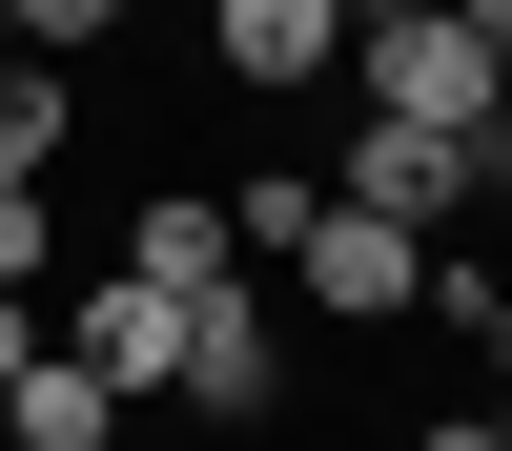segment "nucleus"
Wrapping results in <instances>:
<instances>
[{
    "instance_id": "1",
    "label": "nucleus",
    "mask_w": 512,
    "mask_h": 451,
    "mask_svg": "<svg viewBox=\"0 0 512 451\" xmlns=\"http://www.w3.org/2000/svg\"><path fill=\"white\" fill-rule=\"evenodd\" d=\"M349 82H369V123H431V144H512V62L451 0H410V21H349Z\"/></svg>"
},
{
    "instance_id": "2",
    "label": "nucleus",
    "mask_w": 512,
    "mask_h": 451,
    "mask_svg": "<svg viewBox=\"0 0 512 451\" xmlns=\"http://www.w3.org/2000/svg\"><path fill=\"white\" fill-rule=\"evenodd\" d=\"M472 185H492V144H431V123H349V185H328V205H369V226H410V246H431Z\"/></svg>"
},
{
    "instance_id": "3",
    "label": "nucleus",
    "mask_w": 512,
    "mask_h": 451,
    "mask_svg": "<svg viewBox=\"0 0 512 451\" xmlns=\"http://www.w3.org/2000/svg\"><path fill=\"white\" fill-rule=\"evenodd\" d=\"M41 328H62L103 390H164V369H185V287H144V267H123V287H62Z\"/></svg>"
},
{
    "instance_id": "4",
    "label": "nucleus",
    "mask_w": 512,
    "mask_h": 451,
    "mask_svg": "<svg viewBox=\"0 0 512 451\" xmlns=\"http://www.w3.org/2000/svg\"><path fill=\"white\" fill-rule=\"evenodd\" d=\"M287 267H308V308H349V328H369V308H431V246H410V226H369V205H328Z\"/></svg>"
},
{
    "instance_id": "5",
    "label": "nucleus",
    "mask_w": 512,
    "mask_h": 451,
    "mask_svg": "<svg viewBox=\"0 0 512 451\" xmlns=\"http://www.w3.org/2000/svg\"><path fill=\"white\" fill-rule=\"evenodd\" d=\"M164 390H185V410H267V390H287V328H267V287H205Z\"/></svg>"
},
{
    "instance_id": "6",
    "label": "nucleus",
    "mask_w": 512,
    "mask_h": 451,
    "mask_svg": "<svg viewBox=\"0 0 512 451\" xmlns=\"http://www.w3.org/2000/svg\"><path fill=\"white\" fill-rule=\"evenodd\" d=\"M0 431H21V451H103V431H123V390L62 349V328H41V349H21V390H0Z\"/></svg>"
},
{
    "instance_id": "7",
    "label": "nucleus",
    "mask_w": 512,
    "mask_h": 451,
    "mask_svg": "<svg viewBox=\"0 0 512 451\" xmlns=\"http://www.w3.org/2000/svg\"><path fill=\"white\" fill-rule=\"evenodd\" d=\"M205 41H226V82H308L349 41V0H205Z\"/></svg>"
},
{
    "instance_id": "8",
    "label": "nucleus",
    "mask_w": 512,
    "mask_h": 451,
    "mask_svg": "<svg viewBox=\"0 0 512 451\" xmlns=\"http://www.w3.org/2000/svg\"><path fill=\"white\" fill-rule=\"evenodd\" d=\"M123 267H144V287H185V308H205V287H226L246 246H226V205H205V185H164L144 226H123Z\"/></svg>"
},
{
    "instance_id": "9",
    "label": "nucleus",
    "mask_w": 512,
    "mask_h": 451,
    "mask_svg": "<svg viewBox=\"0 0 512 451\" xmlns=\"http://www.w3.org/2000/svg\"><path fill=\"white\" fill-rule=\"evenodd\" d=\"M62 123H82L62 62H0V185H41V164H62Z\"/></svg>"
},
{
    "instance_id": "10",
    "label": "nucleus",
    "mask_w": 512,
    "mask_h": 451,
    "mask_svg": "<svg viewBox=\"0 0 512 451\" xmlns=\"http://www.w3.org/2000/svg\"><path fill=\"white\" fill-rule=\"evenodd\" d=\"M308 226H328V185H308V164H267V185H226V246H267V267H287Z\"/></svg>"
},
{
    "instance_id": "11",
    "label": "nucleus",
    "mask_w": 512,
    "mask_h": 451,
    "mask_svg": "<svg viewBox=\"0 0 512 451\" xmlns=\"http://www.w3.org/2000/svg\"><path fill=\"white\" fill-rule=\"evenodd\" d=\"M0 287H21V308H62V226H41V185H0Z\"/></svg>"
},
{
    "instance_id": "12",
    "label": "nucleus",
    "mask_w": 512,
    "mask_h": 451,
    "mask_svg": "<svg viewBox=\"0 0 512 451\" xmlns=\"http://www.w3.org/2000/svg\"><path fill=\"white\" fill-rule=\"evenodd\" d=\"M123 0H0V62H62V41H103Z\"/></svg>"
},
{
    "instance_id": "13",
    "label": "nucleus",
    "mask_w": 512,
    "mask_h": 451,
    "mask_svg": "<svg viewBox=\"0 0 512 451\" xmlns=\"http://www.w3.org/2000/svg\"><path fill=\"white\" fill-rule=\"evenodd\" d=\"M21 349H41V308H21V287H0V390H21Z\"/></svg>"
},
{
    "instance_id": "14",
    "label": "nucleus",
    "mask_w": 512,
    "mask_h": 451,
    "mask_svg": "<svg viewBox=\"0 0 512 451\" xmlns=\"http://www.w3.org/2000/svg\"><path fill=\"white\" fill-rule=\"evenodd\" d=\"M492 451H512V410H492Z\"/></svg>"
},
{
    "instance_id": "15",
    "label": "nucleus",
    "mask_w": 512,
    "mask_h": 451,
    "mask_svg": "<svg viewBox=\"0 0 512 451\" xmlns=\"http://www.w3.org/2000/svg\"><path fill=\"white\" fill-rule=\"evenodd\" d=\"M0 451H21V431H0Z\"/></svg>"
},
{
    "instance_id": "16",
    "label": "nucleus",
    "mask_w": 512,
    "mask_h": 451,
    "mask_svg": "<svg viewBox=\"0 0 512 451\" xmlns=\"http://www.w3.org/2000/svg\"><path fill=\"white\" fill-rule=\"evenodd\" d=\"M492 164H512V144H492Z\"/></svg>"
}]
</instances>
